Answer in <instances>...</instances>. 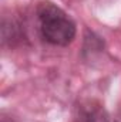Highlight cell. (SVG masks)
<instances>
[{"mask_svg": "<svg viewBox=\"0 0 121 122\" xmlns=\"http://www.w3.org/2000/svg\"><path fill=\"white\" fill-rule=\"evenodd\" d=\"M78 122H110V119L101 105L90 102L80 108Z\"/></svg>", "mask_w": 121, "mask_h": 122, "instance_id": "cell-2", "label": "cell"}, {"mask_svg": "<svg viewBox=\"0 0 121 122\" xmlns=\"http://www.w3.org/2000/svg\"><path fill=\"white\" fill-rule=\"evenodd\" d=\"M37 17L41 37L51 46H68L76 37V23L59 6L43 1L37 7Z\"/></svg>", "mask_w": 121, "mask_h": 122, "instance_id": "cell-1", "label": "cell"}, {"mask_svg": "<svg viewBox=\"0 0 121 122\" xmlns=\"http://www.w3.org/2000/svg\"><path fill=\"white\" fill-rule=\"evenodd\" d=\"M1 122H17L16 119H13V118H7V117H3L1 118Z\"/></svg>", "mask_w": 121, "mask_h": 122, "instance_id": "cell-3", "label": "cell"}, {"mask_svg": "<svg viewBox=\"0 0 121 122\" xmlns=\"http://www.w3.org/2000/svg\"><path fill=\"white\" fill-rule=\"evenodd\" d=\"M120 122H121V119H120Z\"/></svg>", "mask_w": 121, "mask_h": 122, "instance_id": "cell-4", "label": "cell"}]
</instances>
